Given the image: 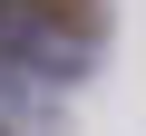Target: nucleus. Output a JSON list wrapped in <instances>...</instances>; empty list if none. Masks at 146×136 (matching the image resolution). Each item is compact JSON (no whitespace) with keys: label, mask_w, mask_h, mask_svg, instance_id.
I'll return each mask as SVG.
<instances>
[{"label":"nucleus","mask_w":146,"mask_h":136,"mask_svg":"<svg viewBox=\"0 0 146 136\" xmlns=\"http://www.w3.org/2000/svg\"><path fill=\"white\" fill-rule=\"evenodd\" d=\"M49 20H78V29H88V20H98V0H49Z\"/></svg>","instance_id":"obj_1"}]
</instances>
